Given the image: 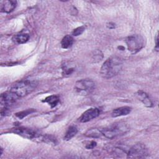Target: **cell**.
<instances>
[{
	"instance_id": "cell-1",
	"label": "cell",
	"mask_w": 159,
	"mask_h": 159,
	"mask_svg": "<svg viewBox=\"0 0 159 159\" xmlns=\"http://www.w3.org/2000/svg\"><path fill=\"white\" fill-rule=\"evenodd\" d=\"M122 60L117 57L107 58L100 69V75L104 78H111L117 75L122 70Z\"/></svg>"
},
{
	"instance_id": "cell-2",
	"label": "cell",
	"mask_w": 159,
	"mask_h": 159,
	"mask_svg": "<svg viewBox=\"0 0 159 159\" xmlns=\"http://www.w3.org/2000/svg\"><path fill=\"white\" fill-rule=\"evenodd\" d=\"M130 130L129 125L124 122H117L107 127L101 129L102 135L109 139L122 136Z\"/></svg>"
},
{
	"instance_id": "cell-3",
	"label": "cell",
	"mask_w": 159,
	"mask_h": 159,
	"mask_svg": "<svg viewBox=\"0 0 159 159\" xmlns=\"http://www.w3.org/2000/svg\"><path fill=\"white\" fill-rule=\"evenodd\" d=\"M37 84V82L35 80H22L14 84L9 91L15 93L19 98L24 97L34 91Z\"/></svg>"
},
{
	"instance_id": "cell-4",
	"label": "cell",
	"mask_w": 159,
	"mask_h": 159,
	"mask_svg": "<svg viewBox=\"0 0 159 159\" xmlns=\"http://www.w3.org/2000/svg\"><path fill=\"white\" fill-rule=\"evenodd\" d=\"M125 43L128 50L132 53H136L145 46V42L144 38L139 34L131 35L125 39Z\"/></svg>"
},
{
	"instance_id": "cell-5",
	"label": "cell",
	"mask_w": 159,
	"mask_h": 159,
	"mask_svg": "<svg viewBox=\"0 0 159 159\" xmlns=\"http://www.w3.org/2000/svg\"><path fill=\"white\" fill-rule=\"evenodd\" d=\"M127 155V157L129 158H143L148 155V149L144 144L138 143L129 149Z\"/></svg>"
},
{
	"instance_id": "cell-6",
	"label": "cell",
	"mask_w": 159,
	"mask_h": 159,
	"mask_svg": "<svg viewBox=\"0 0 159 159\" xmlns=\"http://www.w3.org/2000/svg\"><path fill=\"white\" fill-rule=\"evenodd\" d=\"M95 83L91 79H82L77 81L75 84V88L80 93H89L94 89Z\"/></svg>"
},
{
	"instance_id": "cell-7",
	"label": "cell",
	"mask_w": 159,
	"mask_h": 159,
	"mask_svg": "<svg viewBox=\"0 0 159 159\" xmlns=\"http://www.w3.org/2000/svg\"><path fill=\"white\" fill-rule=\"evenodd\" d=\"M12 132L14 134H18L23 137L29 139H37L41 137V134L37 130L24 127H19L14 128L12 129Z\"/></svg>"
},
{
	"instance_id": "cell-8",
	"label": "cell",
	"mask_w": 159,
	"mask_h": 159,
	"mask_svg": "<svg viewBox=\"0 0 159 159\" xmlns=\"http://www.w3.org/2000/svg\"><path fill=\"white\" fill-rule=\"evenodd\" d=\"M19 98V97L17 95L11 91L5 92L1 95V104L4 107H7L15 102Z\"/></svg>"
},
{
	"instance_id": "cell-9",
	"label": "cell",
	"mask_w": 159,
	"mask_h": 159,
	"mask_svg": "<svg viewBox=\"0 0 159 159\" xmlns=\"http://www.w3.org/2000/svg\"><path fill=\"white\" fill-rule=\"evenodd\" d=\"M101 111L97 107H92L86 110L80 116L79 120L81 122H87L96 117L100 114Z\"/></svg>"
},
{
	"instance_id": "cell-10",
	"label": "cell",
	"mask_w": 159,
	"mask_h": 159,
	"mask_svg": "<svg viewBox=\"0 0 159 159\" xmlns=\"http://www.w3.org/2000/svg\"><path fill=\"white\" fill-rule=\"evenodd\" d=\"M17 6V1L14 0H5L0 1V9L2 12L10 13L14 10Z\"/></svg>"
},
{
	"instance_id": "cell-11",
	"label": "cell",
	"mask_w": 159,
	"mask_h": 159,
	"mask_svg": "<svg viewBox=\"0 0 159 159\" xmlns=\"http://www.w3.org/2000/svg\"><path fill=\"white\" fill-rule=\"evenodd\" d=\"M136 95L138 98V99L142 102V103L147 107H150L153 106V102L152 100L150 99L148 95L144 91L142 90H139L137 92Z\"/></svg>"
},
{
	"instance_id": "cell-12",
	"label": "cell",
	"mask_w": 159,
	"mask_h": 159,
	"mask_svg": "<svg viewBox=\"0 0 159 159\" xmlns=\"http://www.w3.org/2000/svg\"><path fill=\"white\" fill-rule=\"evenodd\" d=\"M131 107L129 106H123L116 108L113 110L111 113V116L113 117H117L122 116H126L131 112Z\"/></svg>"
},
{
	"instance_id": "cell-13",
	"label": "cell",
	"mask_w": 159,
	"mask_h": 159,
	"mask_svg": "<svg viewBox=\"0 0 159 159\" xmlns=\"http://www.w3.org/2000/svg\"><path fill=\"white\" fill-rule=\"evenodd\" d=\"M29 39V35L27 33H20L16 34L12 37V41L17 44H22L27 42Z\"/></svg>"
},
{
	"instance_id": "cell-14",
	"label": "cell",
	"mask_w": 159,
	"mask_h": 159,
	"mask_svg": "<svg viewBox=\"0 0 159 159\" xmlns=\"http://www.w3.org/2000/svg\"><path fill=\"white\" fill-rule=\"evenodd\" d=\"M73 38L70 35H65L61 41V46L63 48L66 49L71 47L73 43Z\"/></svg>"
},
{
	"instance_id": "cell-15",
	"label": "cell",
	"mask_w": 159,
	"mask_h": 159,
	"mask_svg": "<svg viewBox=\"0 0 159 159\" xmlns=\"http://www.w3.org/2000/svg\"><path fill=\"white\" fill-rule=\"evenodd\" d=\"M86 137L92 138H98L102 135L101 129L91 128L88 129L84 134Z\"/></svg>"
},
{
	"instance_id": "cell-16",
	"label": "cell",
	"mask_w": 159,
	"mask_h": 159,
	"mask_svg": "<svg viewBox=\"0 0 159 159\" xmlns=\"http://www.w3.org/2000/svg\"><path fill=\"white\" fill-rule=\"evenodd\" d=\"M60 99L58 96L57 95H51L48 97H47L44 100H43V102H47L52 107H55L59 102Z\"/></svg>"
},
{
	"instance_id": "cell-17",
	"label": "cell",
	"mask_w": 159,
	"mask_h": 159,
	"mask_svg": "<svg viewBox=\"0 0 159 159\" xmlns=\"http://www.w3.org/2000/svg\"><path fill=\"white\" fill-rule=\"evenodd\" d=\"M77 132H78V129L76 126H70L68 129V130L65 135L64 140H70L77 134Z\"/></svg>"
},
{
	"instance_id": "cell-18",
	"label": "cell",
	"mask_w": 159,
	"mask_h": 159,
	"mask_svg": "<svg viewBox=\"0 0 159 159\" xmlns=\"http://www.w3.org/2000/svg\"><path fill=\"white\" fill-rule=\"evenodd\" d=\"M103 58V54L101 52V51L99 50H96L93 52V53L91 56V59L93 60V62L97 63L100 61Z\"/></svg>"
},
{
	"instance_id": "cell-19",
	"label": "cell",
	"mask_w": 159,
	"mask_h": 159,
	"mask_svg": "<svg viewBox=\"0 0 159 159\" xmlns=\"http://www.w3.org/2000/svg\"><path fill=\"white\" fill-rule=\"evenodd\" d=\"M35 110L32 109H27L25 111H21V112H17L16 114V117H17L19 119H23L24 117L28 116L29 114L32 113L33 112H34Z\"/></svg>"
},
{
	"instance_id": "cell-20",
	"label": "cell",
	"mask_w": 159,
	"mask_h": 159,
	"mask_svg": "<svg viewBox=\"0 0 159 159\" xmlns=\"http://www.w3.org/2000/svg\"><path fill=\"white\" fill-rule=\"evenodd\" d=\"M63 71V75L64 76H69L75 70L74 67L69 66L68 65H64L62 68Z\"/></svg>"
},
{
	"instance_id": "cell-21",
	"label": "cell",
	"mask_w": 159,
	"mask_h": 159,
	"mask_svg": "<svg viewBox=\"0 0 159 159\" xmlns=\"http://www.w3.org/2000/svg\"><path fill=\"white\" fill-rule=\"evenodd\" d=\"M85 29H86V27H85L84 25L78 27H77V28H76L73 30V31L72 32V34L74 36L80 35H81V34L83 33V32L85 30Z\"/></svg>"
},
{
	"instance_id": "cell-22",
	"label": "cell",
	"mask_w": 159,
	"mask_h": 159,
	"mask_svg": "<svg viewBox=\"0 0 159 159\" xmlns=\"http://www.w3.org/2000/svg\"><path fill=\"white\" fill-rule=\"evenodd\" d=\"M96 145H97V143L95 141L92 140L86 145V148L87 149H92V148H94L96 146Z\"/></svg>"
},
{
	"instance_id": "cell-23",
	"label": "cell",
	"mask_w": 159,
	"mask_h": 159,
	"mask_svg": "<svg viewBox=\"0 0 159 159\" xmlns=\"http://www.w3.org/2000/svg\"><path fill=\"white\" fill-rule=\"evenodd\" d=\"M155 42H156V46H155V48H156V49H157V50L158 51V35H157H157H156Z\"/></svg>"
}]
</instances>
